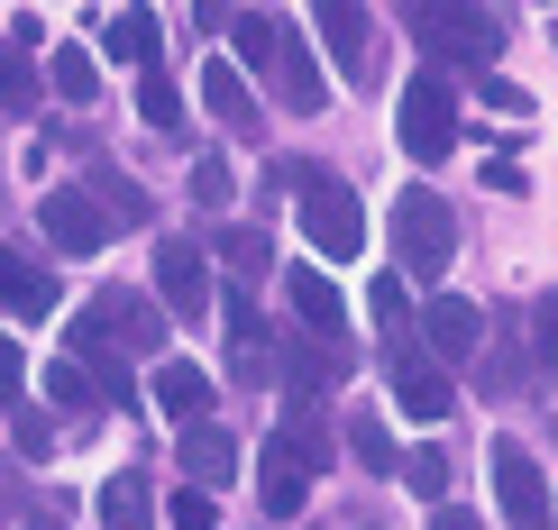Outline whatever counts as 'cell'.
<instances>
[{
  "label": "cell",
  "instance_id": "e575fe53",
  "mask_svg": "<svg viewBox=\"0 0 558 530\" xmlns=\"http://www.w3.org/2000/svg\"><path fill=\"white\" fill-rule=\"evenodd\" d=\"M485 183H495V193H531V174L513 165V156H495V165H485Z\"/></svg>",
  "mask_w": 558,
  "mask_h": 530
},
{
  "label": "cell",
  "instance_id": "5b68a950",
  "mask_svg": "<svg viewBox=\"0 0 558 530\" xmlns=\"http://www.w3.org/2000/svg\"><path fill=\"white\" fill-rule=\"evenodd\" d=\"M485 467H495V503H504V521H513V530H549V485H541V467H531V448L513 440V430L485 448Z\"/></svg>",
  "mask_w": 558,
  "mask_h": 530
},
{
  "label": "cell",
  "instance_id": "7a4b0ae2",
  "mask_svg": "<svg viewBox=\"0 0 558 530\" xmlns=\"http://www.w3.org/2000/svg\"><path fill=\"white\" fill-rule=\"evenodd\" d=\"M393 257H403V274H422V284H439L458 257V220H449V201L430 193V183H412L403 201H393Z\"/></svg>",
  "mask_w": 558,
  "mask_h": 530
},
{
  "label": "cell",
  "instance_id": "f35d334b",
  "mask_svg": "<svg viewBox=\"0 0 558 530\" xmlns=\"http://www.w3.org/2000/svg\"><path fill=\"white\" fill-rule=\"evenodd\" d=\"M37 530H56V521H37Z\"/></svg>",
  "mask_w": 558,
  "mask_h": 530
},
{
  "label": "cell",
  "instance_id": "4fadbf2b",
  "mask_svg": "<svg viewBox=\"0 0 558 530\" xmlns=\"http://www.w3.org/2000/svg\"><path fill=\"white\" fill-rule=\"evenodd\" d=\"M92 513H101V530H156V494H147V476H137V467H120Z\"/></svg>",
  "mask_w": 558,
  "mask_h": 530
},
{
  "label": "cell",
  "instance_id": "6da1fadb",
  "mask_svg": "<svg viewBox=\"0 0 558 530\" xmlns=\"http://www.w3.org/2000/svg\"><path fill=\"white\" fill-rule=\"evenodd\" d=\"M293 174V220H302V238H312V257H330L348 266L366 247V211H357V193L330 174V165H284Z\"/></svg>",
  "mask_w": 558,
  "mask_h": 530
},
{
  "label": "cell",
  "instance_id": "4316f807",
  "mask_svg": "<svg viewBox=\"0 0 558 530\" xmlns=\"http://www.w3.org/2000/svg\"><path fill=\"white\" fill-rule=\"evenodd\" d=\"M275 440H284L312 476H320V457H330V440H320V421H312V411H284V430H275Z\"/></svg>",
  "mask_w": 558,
  "mask_h": 530
},
{
  "label": "cell",
  "instance_id": "52a82bcc",
  "mask_svg": "<svg viewBox=\"0 0 558 530\" xmlns=\"http://www.w3.org/2000/svg\"><path fill=\"white\" fill-rule=\"evenodd\" d=\"M156 293H166L174 320H202V311H211V274H202V247H193V238H166V247H156Z\"/></svg>",
  "mask_w": 558,
  "mask_h": 530
},
{
  "label": "cell",
  "instance_id": "9a60e30c",
  "mask_svg": "<svg viewBox=\"0 0 558 530\" xmlns=\"http://www.w3.org/2000/svg\"><path fill=\"white\" fill-rule=\"evenodd\" d=\"M284 293H293V311L312 320L320 338H339V330H348V303H339V284H330V274H312V266H293V274H284Z\"/></svg>",
  "mask_w": 558,
  "mask_h": 530
},
{
  "label": "cell",
  "instance_id": "7402d4cb",
  "mask_svg": "<svg viewBox=\"0 0 558 530\" xmlns=\"http://www.w3.org/2000/svg\"><path fill=\"white\" fill-rule=\"evenodd\" d=\"M101 46H110L120 64H156V10H120V19L101 28Z\"/></svg>",
  "mask_w": 558,
  "mask_h": 530
},
{
  "label": "cell",
  "instance_id": "74e56055",
  "mask_svg": "<svg viewBox=\"0 0 558 530\" xmlns=\"http://www.w3.org/2000/svg\"><path fill=\"white\" fill-rule=\"evenodd\" d=\"M549 530H558V494H549Z\"/></svg>",
  "mask_w": 558,
  "mask_h": 530
},
{
  "label": "cell",
  "instance_id": "1f68e13d",
  "mask_svg": "<svg viewBox=\"0 0 558 530\" xmlns=\"http://www.w3.org/2000/svg\"><path fill=\"white\" fill-rule=\"evenodd\" d=\"M220 257L239 266V274H266V238H247V229H239V238H220Z\"/></svg>",
  "mask_w": 558,
  "mask_h": 530
},
{
  "label": "cell",
  "instance_id": "cb8c5ba5",
  "mask_svg": "<svg viewBox=\"0 0 558 530\" xmlns=\"http://www.w3.org/2000/svg\"><path fill=\"white\" fill-rule=\"evenodd\" d=\"M137 120H147V128H183V101H174V83H166V64H147V83H137Z\"/></svg>",
  "mask_w": 558,
  "mask_h": 530
},
{
  "label": "cell",
  "instance_id": "d590c367",
  "mask_svg": "<svg viewBox=\"0 0 558 530\" xmlns=\"http://www.w3.org/2000/svg\"><path fill=\"white\" fill-rule=\"evenodd\" d=\"M193 193L202 201H229V165H193Z\"/></svg>",
  "mask_w": 558,
  "mask_h": 530
},
{
  "label": "cell",
  "instance_id": "ac0fdd59",
  "mask_svg": "<svg viewBox=\"0 0 558 530\" xmlns=\"http://www.w3.org/2000/svg\"><path fill=\"white\" fill-rule=\"evenodd\" d=\"M0 311L46 320V311H56V274H46V266H19L10 247H0Z\"/></svg>",
  "mask_w": 558,
  "mask_h": 530
},
{
  "label": "cell",
  "instance_id": "2e32d148",
  "mask_svg": "<svg viewBox=\"0 0 558 530\" xmlns=\"http://www.w3.org/2000/svg\"><path fill=\"white\" fill-rule=\"evenodd\" d=\"M422 330H430V348H439V357H468L476 338H485V311H476V303H458V293H439V303L422 311Z\"/></svg>",
  "mask_w": 558,
  "mask_h": 530
},
{
  "label": "cell",
  "instance_id": "9c48e42d",
  "mask_svg": "<svg viewBox=\"0 0 558 530\" xmlns=\"http://www.w3.org/2000/svg\"><path fill=\"white\" fill-rule=\"evenodd\" d=\"M412 19H422L430 46H458L468 64H495V46H504V19L495 10H412Z\"/></svg>",
  "mask_w": 558,
  "mask_h": 530
},
{
  "label": "cell",
  "instance_id": "603a6c76",
  "mask_svg": "<svg viewBox=\"0 0 558 530\" xmlns=\"http://www.w3.org/2000/svg\"><path fill=\"white\" fill-rule=\"evenodd\" d=\"M220 28L239 37L247 64H275V46H284V19H275V10H239V19H220Z\"/></svg>",
  "mask_w": 558,
  "mask_h": 530
},
{
  "label": "cell",
  "instance_id": "d6986e66",
  "mask_svg": "<svg viewBox=\"0 0 558 530\" xmlns=\"http://www.w3.org/2000/svg\"><path fill=\"white\" fill-rule=\"evenodd\" d=\"M28 46H37V19H19L10 46H0V110H28V101H37V64H28Z\"/></svg>",
  "mask_w": 558,
  "mask_h": 530
},
{
  "label": "cell",
  "instance_id": "f1b7e54d",
  "mask_svg": "<svg viewBox=\"0 0 558 530\" xmlns=\"http://www.w3.org/2000/svg\"><path fill=\"white\" fill-rule=\"evenodd\" d=\"M19 394H28V357H19V338L0 330V403L19 411Z\"/></svg>",
  "mask_w": 558,
  "mask_h": 530
},
{
  "label": "cell",
  "instance_id": "8fae6325",
  "mask_svg": "<svg viewBox=\"0 0 558 530\" xmlns=\"http://www.w3.org/2000/svg\"><path fill=\"white\" fill-rule=\"evenodd\" d=\"M156 403H166V421H183V430H202L211 421V375H202V366H183V357H166L156 366V384H147Z\"/></svg>",
  "mask_w": 558,
  "mask_h": 530
},
{
  "label": "cell",
  "instance_id": "30bf717a",
  "mask_svg": "<svg viewBox=\"0 0 558 530\" xmlns=\"http://www.w3.org/2000/svg\"><path fill=\"white\" fill-rule=\"evenodd\" d=\"M257 503H266L275 521H293L302 503H312V467H302L284 440H266V448H257Z\"/></svg>",
  "mask_w": 558,
  "mask_h": 530
},
{
  "label": "cell",
  "instance_id": "83f0119b",
  "mask_svg": "<svg viewBox=\"0 0 558 530\" xmlns=\"http://www.w3.org/2000/svg\"><path fill=\"white\" fill-rule=\"evenodd\" d=\"M46 403H56V411H92V384H83V366H74V357L46 366Z\"/></svg>",
  "mask_w": 558,
  "mask_h": 530
},
{
  "label": "cell",
  "instance_id": "836d02e7",
  "mask_svg": "<svg viewBox=\"0 0 558 530\" xmlns=\"http://www.w3.org/2000/svg\"><path fill=\"white\" fill-rule=\"evenodd\" d=\"M531 348H541V357H558V293L541 303V320H531Z\"/></svg>",
  "mask_w": 558,
  "mask_h": 530
},
{
  "label": "cell",
  "instance_id": "d4e9b609",
  "mask_svg": "<svg viewBox=\"0 0 558 530\" xmlns=\"http://www.w3.org/2000/svg\"><path fill=\"white\" fill-rule=\"evenodd\" d=\"M393 476H403V485L422 494V503H449V457H439V448H412Z\"/></svg>",
  "mask_w": 558,
  "mask_h": 530
},
{
  "label": "cell",
  "instance_id": "277c9868",
  "mask_svg": "<svg viewBox=\"0 0 558 530\" xmlns=\"http://www.w3.org/2000/svg\"><path fill=\"white\" fill-rule=\"evenodd\" d=\"M64 338H74V348H110V338H120V348H156V338H166V311H147L137 293H101L83 320H64Z\"/></svg>",
  "mask_w": 558,
  "mask_h": 530
},
{
  "label": "cell",
  "instance_id": "484cf974",
  "mask_svg": "<svg viewBox=\"0 0 558 530\" xmlns=\"http://www.w3.org/2000/svg\"><path fill=\"white\" fill-rule=\"evenodd\" d=\"M348 448H357V467H403V457H393V440H385V421H376V411H357V421H348Z\"/></svg>",
  "mask_w": 558,
  "mask_h": 530
},
{
  "label": "cell",
  "instance_id": "e0dca14e",
  "mask_svg": "<svg viewBox=\"0 0 558 530\" xmlns=\"http://www.w3.org/2000/svg\"><path fill=\"white\" fill-rule=\"evenodd\" d=\"M183 467H193V485H202V494H211V485H239V440H220L211 421L183 430Z\"/></svg>",
  "mask_w": 558,
  "mask_h": 530
},
{
  "label": "cell",
  "instance_id": "8d00e7d4",
  "mask_svg": "<svg viewBox=\"0 0 558 530\" xmlns=\"http://www.w3.org/2000/svg\"><path fill=\"white\" fill-rule=\"evenodd\" d=\"M430 530H485L476 513H458V503H430Z\"/></svg>",
  "mask_w": 558,
  "mask_h": 530
},
{
  "label": "cell",
  "instance_id": "d6a6232c",
  "mask_svg": "<svg viewBox=\"0 0 558 530\" xmlns=\"http://www.w3.org/2000/svg\"><path fill=\"white\" fill-rule=\"evenodd\" d=\"M10 430H19V448H28V457H46V448H56V430H46L37 411H10Z\"/></svg>",
  "mask_w": 558,
  "mask_h": 530
},
{
  "label": "cell",
  "instance_id": "5bb4252c",
  "mask_svg": "<svg viewBox=\"0 0 558 530\" xmlns=\"http://www.w3.org/2000/svg\"><path fill=\"white\" fill-rule=\"evenodd\" d=\"M275 91H284V110H302V120H312V110H330V83H320V64L302 56L293 37L275 46Z\"/></svg>",
  "mask_w": 558,
  "mask_h": 530
},
{
  "label": "cell",
  "instance_id": "8992f818",
  "mask_svg": "<svg viewBox=\"0 0 558 530\" xmlns=\"http://www.w3.org/2000/svg\"><path fill=\"white\" fill-rule=\"evenodd\" d=\"M393 403H403L412 421H449V411H458V384L439 375L412 338H393Z\"/></svg>",
  "mask_w": 558,
  "mask_h": 530
},
{
  "label": "cell",
  "instance_id": "44dd1931",
  "mask_svg": "<svg viewBox=\"0 0 558 530\" xmlns=\"http://www.w3.org/2000/svg\"><path fill=\"white\" fill-rule=\"evenodd\" d=\"M46 91H56V101H101V56H92V46H56Z\"/></svg>",
  "mask_w": 558,
  "mask_h": 530
},
{
  "label": "cell",
  "instance_id": "3957f363",
  "mask_svg": "<svg viewBox=\"0 0 558 530\" xmlns=\"http://www.w3.org/2000/svg\"><path fill=\"white\" fill-rule=\"evenodd\" d=\"M393 128H403L412 165H439V156L458 147V83L449 74H412L403 83V120H393Z\"/></svg>",
  "mask_w": 558,
  "mask_h": 530
},
{
  "label": "cell",
  "instance_id": "ba28073f",
  "mask_svg": "<svg viewBox=\"0 0 558 530\" xmlns=\"http://www.w3.org/2000/svg\"><path fill=\"white\" fill-rule=\"evenodd\" d=\"M37 229L56 238V257H92L110 238V211H92V193H46L37 201Z\"/></svg>",
  "mask_w": 558,
  "mask_h": 530
},
{
  "label": "cell",
  "instance_id": "ffe728a7",
  "mask_svg": "<svg viewBox=\"0 0 558 530\" xmlns=\"http://www.w3.org/2000/svg\"><path fill=\"white\" fill-rule=\"evenodd\" d=\"M312 28L330 37V56L348 64V74H357V64H366V28H376V19H366L357 0H320V19H312Z\"/></svg>",
  "mask_w": 558,
  "mask_h": 530
},
{
  "label": "cell",
  "instance_id": "f546056e",
  "mask_svg": "<svg viewBox=\"0 0 558 530\" xmlns=\"http://www.w3.org/2000/svg\"><path fill=\"white\" fill-rule=\"evenodd\" d=\"M166 521H174V530H211V494H202V485H183V494L166 503Z\"/></svg>",
  "mask_w": 558,
  "mask_h": 530
},
{
  "label": "cell",
  "instance_id": "4dcf8cb0",
  "mask_svg": "<svg viewBox=\"0 0 558 530\" xmlns=\"http://www.w3.org/2000/svg\"><path fill=\"white\" fill-rule=\"evenodd\" d=\"M366 311H376V320H385V330H393V338H403V284H393V274H376V293H366Z\"/></svg>",
  "mask_w": 558,
  "mask_h": 530
},
{
  "label": "cell",
  "instance_id": "7c38bea8",
  "mask_svg": "<svg viewBox=\"0 0 558 530\" xmlns=\"http://www.w3.org/2000/svg\"><path fill=\"white\" fill-rule=\"evenodd\" d=\"M202 101H211V120H229V128H257V91H247V74H239V64H229V56H211V64H202Z\"/></svg>",
  "mask_w": 558,
  "mask_h": 530
}]
</instances>
